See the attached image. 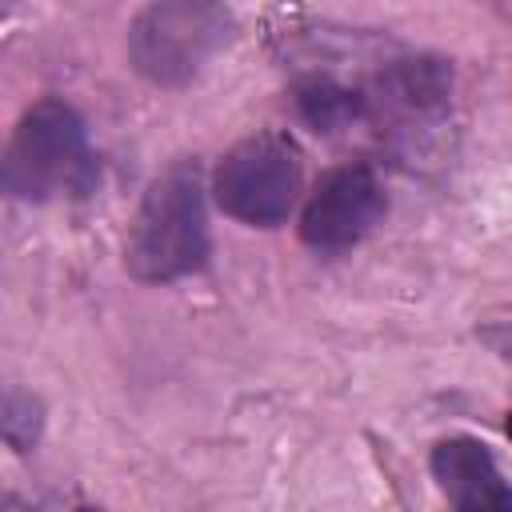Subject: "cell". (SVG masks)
Segmentation results:
<instances>
[{"instance_id":"6da1fadb","label":"cell","mask_w":512,"mask_h":512,"mask_svg":"<svg viewBox=\"0 0 512 512\" xmlns=\"http://www.w3.org/2000/svg\"><path fill=\"white\" fill-rule=\"evenodd\" d=\"M204 176L192 156L172 160L144 192L128 232V272L144 284H168L208 264Z\"/></svg>"},{"instance_id":"7a4b0ae2","label":"cell","mask_w":512,"mask_h":512,"mask_svg":"<svg viewBox=\"0 0 512 512\" xmlns=\"http://www.w3.org/2000/svg\"><path fill=\"white\" fill-rule=\"evenodd\" d=\"M100 180V164L84 128V116L48 96L36 100L4 152V188L16 200L28 204H48V200H84Z\"/></svg>"},{"instance_id":"3957f363","label":"cell","mask_w":512,"mask_h":512,"mask_svg":"<svg viewBox=\"0 0 512 512\" xmlns=\"http://www.w3.org/2000/svg\"><path fill=\"white\" fill-rule=\"evenodd\" d=\"M236 40L224 0H152L128 28V60L156 88L192 84Z\"/></svg>"},{"instance_id":"277c9868","label":"cell","mask_w":512,"mask_h":512,"mask_svg":"<svg viewBox=\"0 0 512 512\" xmlns=\"http://www.w3.org/2000/svg\"><path fill=\"white\" fill-rule=\"evenodd\" d=\"M212 196L224 216L252 224V228H276L288 220L300 196V152L288 136L256 132L240 144H232L212 176Z\"/></svg>"},{"instance_id":"5b68a950","label":"cell","mask_w":512,"mask_h":512,"mask_svg":"<svg viewBox=\"0 0 512 512\" xmlns=\"http://www.w3.org/2000/svg\"><path fill=\"white\" fill-rule=\"evenodd\" d=\"M384 216V184L372 164H340L320 176L304 212L300 240L316 252L356 248Z\"/></svg>"},{"instance_id":"8992f818","label":"cell","mask_w":512,"mask_h":512,"mask_svg":"<svg viewBox=\"0 0 512 512\" xmlns=\"http://www.w3.org/2000/svg\"><path fill=\"white\" fill-rule=\"evenodd\" d=\"M432 476L452 508L460 512H508L512 484L504 480L496 456L476 436H448L428 456Z\"/></svg>"},{"instance_id":"52a82bcc","label":"cell","mask_w":512,"mask_h":512,"mask_svg":"<svg viewBox=\"0 0 512 512\" xmlns=\"http://www.w3.org/2000/svg\"><path fill=\"white\" fill-rule=\"evenodd\" d=\"M452 68L440 60H396L384 68L368 96V116H396V120H420L448 104Z\"/></svg>"},{"instance_id":"ba28073f","label":"cell","mask_w":512,"mask_h":512,"mask_svg":"<svg viewBox=\"0 0 512 512\" xmlns=\"http://www.w3.org/2000/svg\"><path fill=\"white\" fill-rule=\"evenodd\" d=\"M296 112L304 116V124L312 132H344L356 120L368 116V96L360 88H348L332 76H312L304 84H296Z\"/></svg>"},{"instance_id":"9c48e42d","label":"cell","mask_w":512,"mask_h":512,"mask_svg":"<svg viewBox=\"0 0 512 512\" xmlns=\"http://www.w3.org/2000/svg\"><path fill=\"white\" fill-rule=\"evenodd\" d=\"M0 424H4V440L16 452H28L36 444V436H40V400L28 396V392H20V388H8L4 392V416H0Z\"/></svg>"},{"instance_id":"30bf717a","label":"cell","mask_w":512,"mask_h":512,"mask_svg":"<svg viewBox=\"0 0 512 512\" xmlns=\"http://www.w3.org/2000/svg\"><path fill=\"white\" fill-rule=\"evenodd\" d=\"M484 340L492 344V352H496V356L512 360V320H508V324H500V328H488V332H484Z\"/></svg>"},{"instance_id":"8fae6325","label":"cell","mask_w":512,"mask_h":512,"mask_svg":"<svg viewBox=\"0 0 512 512\" xmlns=\"http://www.w3.org/2000/svg\"><path fill=\"white\" fill-rule=\"evenodd\" d=\"M504 432H508V440H512V412H508V420H504Z\"/></svg>"},{"instance_id":"7c38bea8","label":"cell","mask_w":512,"mask_h":512,"mask_svg":"<svg viewBox=\"0 0 512 512\" xmlns=\"http://www.w3.org/2000/svg\"><path fill=\"white\" fill-rule=\"evenodd\" d=\"M4 4H8V8H12V4H16V0H4Z\"/></svg>"}]
</instances>
